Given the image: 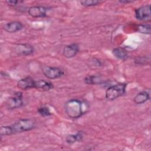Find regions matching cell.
<instances>
[{
  "label": "cell",
  "instance_id": "cell-17",
  "mask_svg": "<svg viewBox=\"0 0 151 151\" xmlns=\"http://www.w3.org/2000/svg\"><path fill=\"white\" fill-rule=\"evenodd\" d=\"M137 31L145 34H150L151 32V27L150 24H140L137 27Z\"/></svg>",
  "mask_w": 151,
  "mask_h": 151
},
{
  "label": "cell",
  "instance_id": "cell-15",
  "mask_svg": "<svg viewBox=\"0 0 151 151\" xmlns=\"http://www.w3.org/2000/svg\"><path fill=\"white\" fill-rule=\"evenodd\" d=\"M83 138L82 132H78L76 134H69L66 137L65 141L69 145H72L76 142H80Z\"/></svg>",
  "mask_w": 151,
  "mask_h": 151
},
{
  "label": "cell",
  "instance_id": "cell-14",
  "mask_svg": "<svg viewBox=\"0 0 151 151\" xmlns=\"http://www.w3.org/2000/svg\"><path fill=\"white\" fill-rule=\"evenodd\" d=\"M150 98L149 94L146 91H142L137 93L133 99L134 102L137 104H143Z\"/></svg>",
  "mask_w": 151,
  "mask_h": 151
},
{
  "label": "cell",
  "instance_id": "cell-3",
  "mask_svg": "<svg viewBox=\"0 0 151 151\" xmlns=\"http://www.w3.org/2000/svg\"><path fill=\"white\" fill-rule=\"evenodd\" d=\"M14 133L29 131L35 126V122L32 119H21L11 125Z\"/></svg>",
  "mask_w": 151,
  "mask_h": 151
},
{
  "label": "cell",
  "instance_id": "cell-20",
  "mask_svg": "<svg viewBox=\"0 0 151 151\" xmlns=\"http://www.w3.org/2000/svg\"><path fill=\"white\" fill-rule=\"evenodd\" d=\"M38 113L40 115H41L42 117H48L52 114L51 112L50 111L48 107L46 106H41L39 107L37 110Z\"/></svg>",
  "mask_w": 151,
  "mask_h": 151
},
{
  "label": "cell",
  "instance_id": "cell-21",
  "mask_svg": "<svg viewBox=\"0 0 151 151\" xmlns=\"http://www.w3.org/2000/svg\"><path fill=\"white\" fill-rule=\"evenodd\" d=\"M100 2H101L98 0H83L80 1V3L81 4V5L85 7L95 6L99 4Z\"/></svg>",
  "mask_w": 151,
  "mask_h": 151
},
{
  "label": "cell",
  "instance_id": "cell-2",
  "mask_svg": "<svg viewBox=\"0 0 151 151\" xmlns=\"http://www.w3.org/2000/svg\"><path fill=\"white\" fill-rule=\"evenodd\" d=\"M127 84L118 83L109 87L106 91L105 96L109 100H114L124 94Z\"/></svg>",
  "mask_w": 151,
  "mask_h": 151
},
{
  "label": "cell",
  "instance_id": "cell-4",
  "mask_svg": "<svg viewBox=\"0 0 151 151\" xmlns=\"http://www.w3.org/2000/svg\"><path fill=\"white\" fill-rule=\"evenodd\" d=\"M42 72L47 78L51 80L61 78L65 74L62 68L57 67L44 66L42 68Z\"/></svg>",
  "mask_w": 151,
  "mask_h": 151
},
{
  "label": "cell",
  "instance_id": "cell-8",
  "mask_svg": "<svg viewBox=\"0 0 151 151\" xmlns=\"http://www.w3.org/2000/svg\"><path fill=\"white\" fill-rule=\"evenodd\" d=\"M48 9L43 6H32L28 10V14L33 18H42L47 16V12Z\"/></svg>",
  "mask_w": 151,
  "mask_h": 151
},
{
  "label": "cell",
  "instance_id": "cell-1",
  "mask_svg": "<svg viewBox=\"0 0 151 151\" xmlns=\"http://www.w3.org/2000/svg\"><path fill=\"white\" fill-rule=\"evenodd\" d=\"M65 111L67 116L71 119L81 117L88 110V105L84 101L78 99H71L65 104Z\"/></svg>",
  "mask_w": 151,
  "mask_h": 151
},
{
  "label": "cell",
  "instance_id": "cell-12",
  "mask_svg": "<svg viewBox=\"0 0 151 151\" xmlns=\"http://www.w3.org/2000/svg\"><path fill=\"white\" fill-rule=\"evenodd\" d=\"M113 55L117 58L125 61L128 58L127 51L122 47H116L112 50Z\"/></svg>",
  "mask_w": 151,
  "mask_h": 151
},
{
  "label": "cell",
  "instance_id": "cell-7",
  "mask_svg": "<svg viewBox=\"0 0 151 151\" xmlns=\"http://www.w3.org/2000/svg\"><path fill=\"white\" fill-rule=\"evenodd\" d=\"M15 53L20 56H27L32 54L34 52V47L29 44H18L15 47Z\"/></svg>",
  "mask_w": 151,
  "mask_h": 151
},
{
  "label": "cell",
  "instance_id": "cell-6",
  "mask_svg": "<svg viewBox=\"0 0 151 151\" xmlns=\"http://www.w3.org/2000/svg\"><path fill=\"white\" fill-rule=\"evenodd\" d=\"M135 17L139 21H150L151 19L150 5H143L135 10Z\"/></svg>",
  "mask_w": 151,
  "mask_h": 151
},
{
  "label": "cell",
  "instance_id": "cell-22",
  "mask_svg": "<svg viewBox=\"0 0 151 151\" xmlns=\"http://www.w3.org/2000/svg\"><path fill=\"white\" fill-rule=\"evenodd\" d=\"M5 2L11 6L12 7H15L18 5V4H19L20 3L22 2V1H16V0H8V1H6Z\"/></svg>",
  "mask_w": 151,
  "mask_h": 151
},
{
  "label": "cell",
  "instance_id": "cell-5",
  "mask_svg": "<svg viewBox=\"0 0 151 151\" xmlns=\"http://www.w3.org/2000/svg\"><path fill=\"white\" fill-rule=\"evenodd\" d=\"M23 104V96L21 92L15 93L13 96L7 100L6 103V107L10 110L19 108L22 107Z\"/></svg>",
  "mask_w": 151,
  "mask_h": 151
},
{
  "label": "cell",
  "instance_id": "cell-19",
  "mask_svg": "<svg viewBox=\"0 0 151 151\" xmlns=\"http://www.w3.org/2000/svg\"><path fill=\"white\" fill-rule=\"evenodd\" d=\"M134 62L138 65H146L150 63V57H137L134 58Z\"/></svg>",
  "mask_w": 151,
  "mask_h": 151
},
{
  "label": "cell",
  "instance_id": "cell-11",
  "mask_svg": "<svg viewBox=\"0 0 151 151\" xmlns=\"http://www.w3.org/2000/svg\"><path fill=\"white\" fill-rule=\"evenodd\" d=\"M2 28L7 32L14 33L21 30L24 28V25L19 21H11L5 24Z\"/></svg>",
  "mask_w": 151,
  "mask_h": 151
},
{
  "label": "cell",
  "instance_id": "cell-10",
  "mask_svg": "<svg viewBox=\"0 0 151 151\" xmlns=\"http://www.w3.org/2000/svg\"><path fill=\"white\" fill-rule=\"evenodd\" d=\"M79 51V46L76 43H73L66 45L63 51V55L68 58L74 57Z\"/></svg>",
  "mask_w": 151,
  "mask_h": 151
},
{
  "label": "cell",
  "instance_id": "cell-16",
  "mask_svg": "<svg viewBox=\"0 0 151 151\" xmlns=\"http://www.w3.org/2000/svg\"><path fill=\"white\" fill-rule=\"evenodd\" d=\"M84 82L86 84L93 85V84H101L103 82L101 77L99 76H88L84 78Z\"/></svg>",
  "mask_w": 151,
  "mask_h": 151
},
{
  "label": "cell",
  "instance_id": "cell-9",
  "mask_svg": "<svg viewBox=\"0 0 151 151\" xmlns=\"http://www.w3.org/2000/svg\"><path fill=\"white\" fill-rule=\"evenodd\" d=\"M17 85L18 88L23 90H27L34 88L35 80L31 77H27L19 80Z\"/></svg>",
  "mask_w": 151,
  "mask_h": 151
},
{
  "label": "cell",
  "instance_id": "cell-13",
  "mask_svg": "<svg viewBox=\"0 0 151 151\" xmlns=\"http://www.w3.org/2000/svg\"><path fill=\"white\" fill-rule=\"evenodd\" d=\"M34 88L48 91L53 88V84L51 82L47 81L44 80H38L35 81Z\"/></svg>",
  "mask_w": 151,
  "mask_h": 151
},
{
  "label": "cell",
  "instance_id": "cell-23",
  "mask_svg": "<svg viewBox=\"0 0 151 151\" xmlns=\"http://www.w3.org/2000/svg\"><path fill=\"white\" fill-rule=\"evenodd\" d=\"M134 1H129V0H120L119 2L122 3V4H129V3H132Z\"/></svg>",
  "mask_w": 151,
  "mask_h": 151
},
{
  "label": "cell",
  "instance_id": "cell-18",
  "mask_svg": "<svg viewBox=\"0 0 151 151\" xmlns=\"http://www.w3.org/2000/svg\"><path fill=\"white\" fill-rule=\"evenodd\" d=\"M15 134L12 126H3L0 128L1 136H8Z\"/></svg>",
  "mask_w": 151,
  "mask_h": 151
}]
</instances>
